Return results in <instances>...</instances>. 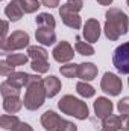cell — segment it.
<instances>
[{
    "label": "cell",
    "instance_id": "cell-30",
    "mask_svg": "<svg viewBox=\"0 0 129 131\" xmlns=\"http://www.w3.org/2000/svg\"><path fill=\"white\" fill-rule=\"evenodd\" d=\"M67 3H68L70 6H73L78 12L82 9V5H84V3H82V0H67Z\"/></svg>",
    "mask_w": 129,
    "mask_h": 131
},
{
    "label": "cell",
    "instance_id": "cell-24",
    "mask_svg": "<svg viewBox=\"0 0 129 131\" xmlns=\"http://www.w3.org/2000/svg\"><path fill=\"white\" fill-rule=\"evenodd\" d=\"M20 5H21L24 14H32L40 8V2L38 0H20Z\"/></svg>",
    "mask_w": 129,
    "mask_h": 131
},
{
    "label": "cell",
    "instance_id": "cell-29",
    "mask_svg": "<svg viewBox=\"0 0 129 131\" xmlns=\"http://www.w3.org/2000/svg\"><path fill=\"white\" fill-rule=\"evenodd\" d=\"M120 122H122V130L129 131V114H122L120 116Z\"/></svg>",
    "mask_w": 129,
    "mask_h": 131
},
{
    "label": "cell",
    "instance_id": "cell-6",
    "mask_svg": "<svg viewBox=\"0 0 129 131\" xmlns=\"http://www.w3.org/2000/svg\"><path fill=\"white\" fill-rule=\"evenodd\" d=\"M112 64L122 75H129V41L120 44L114 50Z\"/></svg>",
    "mask_w": 129,
    "mask_h": 131
},
{
    "label": "cell",
    "instance_id": "cell-17",
    "mask_svg": "<svg viewBox=\"0 0 129 131\" xmlns=\"http://www.w3.org/2000/svg\"><path fill=\"white\" fill-rule=\"evenodd\" d=\"M21 107H23V102L20 101L18 96H6V98H3V108H5L6 113L14 114L17 111H20Z\"/></svg>",
    "mask_w": 129,
    "mask_h": 131
},
{
    "label": "cell",
    "instance_id": "cell-32",
    "mask_svg": "<svg viewBox=\"0 0 129 131\" xmlns=\"http://www.w3.org/2000/svg\"><path fill=\"white\" fill-rule=\"evenodd\" d=\"M41 3L47 8H56L59 5V0H41Z\"/></svg>",
    "mask_w": 129,
    "mask_h": 131
},
{
    "label": "cell",
    "instance_id": "cell-11",
    "mask_svg": "<svg viewBox=\"0 0 129 131\" xmlns=\"http://www.w3.org/2000/svg\"><path fill=\"white\" fill-rule=\"evenodd\" d=\"M100 37V25L99 21L94 18H90L87 20L85 23V28H84V38L88 41V43H96Z\"/></svg>",
    "mask_w": 129,
    "mask_h": 131
},
{
    "label": "cell",
    "instance_id": "cell-15",
    "mask_svg": "<svg viewBox=\"0 0 129 131\" xmlns=\"http://www.w3.org/2000/svg\"><path fill=\"white\" fill-rule=\"evenodd\" d=\"M44 82V87H46V93H47V98H53L58 95V92L61 90V81L56 78V76H49V78H44L43 79Z\"/></svg>",
    "mask_w": 129,
    "mask_h": 131
},
{
    "label": "cell",
    "instance_id": "cell-5",
    "mask_svg": "<svg viewBox=\"0 0 129 131\" xmlns=\"http://www.w3.org/2000/svg\"><path fill=\"white\" fill-rule=\"evenodd\" d=\"M28 44H29V35L24 31H15L9 37H6V40L2 41V50L14 52V50H20V49L26 47Z\"/></svg>",
    "mask_w": 129,
    "mask_h": 131
},
{
    "label": "cell",
    "instance_id": "cell-16",
    "mask_svg": "<svg viewBox=\"0 0 129 131\" xmlns=\"http://www.w3.org/2000/svg\"><path fill=\"white\" fill-rule=\"evenodd\" d=\"M78 76L84 81H91L97 76V67L91 63H85V64H79L78 70Z\"/></svg>",
    "mask_w": 129,
    "mask_h": 131
},
{
    "label": "cell",
    "instance_id": "cell-1",
    "mask_svg": "<svg viewBox=\"0 0 129 131\" xmlns=\"http://www.w3.org/2000/svg\"><path fill=\"white\" fill-rule=\"evenodd\" d=\"M129 28V18L128 15L119 9V8H111L106 12V21H105V35L111 40L115 41L122 35L128 32Z\"/></svg>",
    "mask_w": 129,
    "mask_h": 131
},
{
    "label": "cell",
    "instance_id": "cell-20",
    "mask_svg": "<svg viewBox=\"0 0 129 131\" xmlns=\"http://www.w3.org/2000/svg\"><path fill=\"white\" fill-rule=\"evenodd\" d=\"M74 49H76V52H78V53H81V55H85V57H90V55H93V53H94V47H93L91 44H88V43L82 41L79 37L76 38Z\"/></svg>",
    "mask_w": 129,
    "mask_h": 131
},
{
    "label": "cell",
    "instance_id": "cell-26",
    "mask_svg": "<svg viewBox=\"0 0 129 131\" xmlns=\"http://www.w3.org/2000/svg\"><path fill=\"white\" fill-rule=\"evenodd\" d=\"M59 70H61V73L64 75L65 78H76V76H78V70H79V64L62 66Z\"/></svg>",
    "mask_w": 129,
    "mask_h": 131
},
{
    "label": "cell",
    "instance_id": "cell-27",
    "mask_svg": "<svg viewBox=\"0 0 129 131\" xmlns=\"http://www.w3.org/2000/svg\"><path fill=\"white\" fill-rule=\"evenodd\" d=\"M31 67L36 73H46L50 66L47 63V60H33L32 63H31Z\"/></svg>",
    "mask_w": 129,
    "mask_h": 131
},
{
    "label": "cell",
    "instance_id": "cell-25",
    "mask_svg": "<svg viewBox=\"0 0 129 131\" xmlns=\"http://www.w3.org/2000/svg\"><path fill=\"white\" fill-rule=\"evenodd\" d=\"M36 25L38 26H49V28H55V18L50 14H40L36 17Z\"/></svg>",
    "mask_w": 129,
    "mask_h": 131
},
{
    "label": "cell",
    "instance_id": "cell-4",
    "mask_svg": "<svg viewBox=\"0 0 129 131\" xmlns=\"http://www.w3.org/2000/svg\"><path fill=\"white\" fill-rule=\"evenodd\" d=\"M41 124L46 131H78L74 124L61 119L55 111H50V110L41 116Z\"/></svg>",
    "mask_w": 129,
    "mask_h": 131
},
{
    "label": "cell",
    "instance_id": "cell-7",
    "mask_svg": "<svg viewBox=\"0 0 129 131\" xmlns=\"http://www.w3.org/2000/svg\"><path fill=\"white\" fill-rule=\"evenodd\" d=\"M100 87H102V90L105 93H108L111 96H117V95H120V92L123 89V84H122V79L117 75L106 72L103 75V78H102Z\"/></svg>",
    "mask_w": 129,
    "mask_h": 131
},
{
    "label": "cell",
    "instance_id": "cell-8",
    "mask_svg": "<svg viewBox=\"0 0 129 131\" xmlns=\"http://www.w3.org/2000/svg\"><path fill=\"white\" fill-rule=\"evenodd\" d=\"M59 15L62 18L64 25H67L68 28H71V29H79L81 28V17H79L78 11L73 6H70L68 3H65V5L61 6Z\"/></svg>",
    "mask_w": 129,
    "mask_h": 131
},
{
    "label": "cell",
    "instance_id": "cell-21",
    "mask_svg": "<svg viewBox=\"0 0 129 131\" xmlns=\"http://www.w3.org/2000/svg\"><path fill=\"white\" fill-rule=\"evenodd\" d=\"M0 124H2V128L12 131L18 124H20V121H18V117L14 116V114H3L2 119H0Z\"/></svg>",
    "mask_w": 129,
    "mask_h": 131
},
{
    "label": "cell",
    "instance_id": "cell-19",
    "mask_svg": "<svg viewBox=\"0 0 129 131\" xmlns=\"http://www.w3.org/2000/svg\"><path fill=\"white\" fill-rule=\"evenodd\" d=\"M122 130V122H120V116H108L106 119H103V128L102 131H119Z\"/></svg>",
    "mask_w": 129,
    "mask_h": 131
},
{
    "label": "cell",
    "instance_id": "cell-18",
    "mask_svg": "<svg viewBox=\"0 0 129 131\" xmlns=\"http://www.w3.org/2000/svg\"><path fill=\"white\" fill-rule=\"evenodd\" d=\"M28 60H29V55H24V53H8L6 58H5V61L11 66L12 69H15L17 66L26 64Z\"/></svg>",
    "mask_w": 129,
    "mask_h": 131
},
{
    "label": "cell",
    "instance_id": "cell-2",
    "mask_svg": "<svg viewBox=\"0 0 129 131\" xmlns=\"http://www.w3.org/2000/svg\"><path fill=\"white\" fill-rule=\"evenodd\" d=\"M26 95L23 99V104L28 110H38L43 104H44V99L47 98V93H46V87H44V82L41 78H36L35 81H32L28 87H26Z\"/></svg>",
    "mask_w": 129,
    "mask_h": 131
},
{
    "label": "cell",
    "instance_id": "cell-12",
    "mask_svg": "<svg viewBox=\"0 0 129 131\" xmlns=\"http://www.w3.org/2000/svg\"><path fill=\"white\" fill-rule=\"evenodd\" d=\"M35 37H36V41H40L44 46H52L56 41V35H55L53 28H49V26H38Z\"/></svg>",
    "mask_w": 129,
    "mask_h": 131
},
{
    "label": "cell",
    "instance_id": "cell-36",
    "mask_svg": "<svg viewBox=\"0 0 129 131\" xmlns=\"http://www.w3.org/2000/svg\"><path fill=\"white\" fill-rule=\"evenodd\" d=\"M128 82H129V81H128Z\"/></svg>",
    "mask_w": 129,
    "mask_h": 131
},
{
    "label": "cell",
    "instance_id": "cell-31",
    "mask_svg": "<svg viewBox=\"0 0 129 131\" xmlns=\"http://www.w3.org/2000/svg\"><path fill=\"white\" fill-rule=\"evenodd\" d=\"M12 131H33V130L31 128V125H28V124H24V122H20Z\"/></svg>",
    "mask_w": 129,
    "mask_h": 131
},
{
    "label": "cell",
    "instance_id": "cell-3",
    "mask_svg": "<svg viewBox=\"0 0 129 131\" xmlns=\"http://www.w3.org/2000/svg\"><path fill=\"white\" fill-rule=\"evenodd\" d=\"M58 107H59V110L62 113L68 114V116H74V117H78L81 121L88 117V107H87V104L79 101V99L73 98V96H70V95H67V96H64L58 102Z\"/></svg>",
    "mask_w": 129,
    "mask_h": 131
},
{
    "label": "cell",
    "instance_id": "cell-28",
    "mask_svg": "<svg viewBox=\"0 0 129 131\" xmlns=\"http://www.w3.org/2000/svg\"><path fill=\"white\" fill-rule=\"evenodd\" d=\"M120 114H129V98H123L122 101H119V105H117Z\"/></svg>",
    "mask_w": 129,
    "mask_h": 131
},
{
    "label": "cell",
    "instance_id": "cell-23",
    "mask_svg": "<svg viewBox=\"0 0 129 131\" xmlns=\"http://www.w3.org/2000/svg\"><path fill=\"white\" fill-rule=\"evenodd\" d=\"M28 55L29 58L33 60H47V52L44 47H40V46H29L28 49Z\"/></svg>",
    "mask_w": 129,
    "mask_h": 131
},
{
    "label": "cell",
    "instance_id": "cell-13",
    "mask_svg": "<svg viewBox=\"0 0 129 131\" xmlns=\"http://www.w3.org/2000/svg\"><path fill=\"white\" fill-rule=\"evenodd\" d=\"M112 102L106 98H97L94 102V111H96L97 117L100 119H106L108 116H111L112 113Z\"/></svg>",
    "mask_w": 129,
    "mask_h": 131
},
{
    "label": "cell",
    "instance_id": "cell-9",
    "mask_svg": "<svg viewBox=\"0 0 129 131\" xmlns=\"http://www.w3.org/2000/svg\"><path fill=\"white\" fill-rule=\"evenodd\" d=\"M53 58L58 61V63H67L73 58V47L67 43V41H61L55 49H53Z\"/></svg>",
    "mask_w": 129,
    "mask_h": 131
},
{
    "label": "cell",
    "instance_id": "cell-10",
    "mask_svg": "<svg viewBox=\"0 0 129 131\" xmlns=\"http://www.w3.org/2000/svg\"><path fill=\"white\" fill-rule=\"evenodd\" d=\"M36 78L40 76H35V75H28V73H23V72H12L8 78V81L17 87V89H21V87H28L32 81H35Z\"/></svg>",
    "mask_w": 129,
    "mask_h": 131
},
{
    "label": "cell",
    "instance_id": "cell-35",
    "mask_svg": "<svg viewBox=\"0 0 129 131\" xmlns=\"http://www.w3.org/2000/svg\"><path fill=\"white\" fill-rule=\"evenodd\" d=\"M128 5H129V0H128Z\"/></svg>",
    "mask_w": 129,
    "mask_h": 131
},
{
    "label": "cell",
    "instance_id": "cell-33",
    "mask_svg": "<svg viewBox=\"0 0 129 131\" xmlns=\"http://www.w3.org/2000/svg\"><path fill=\"white\" fill-rule=\"evenodd\" d=\"M6 34H8V21H3V29H2V41L6 40Z\"/></svg>",
    "mask_w": 129,
    "mask_h": 131
},
{
    "label": "cell",
    "instance_id": "cell-14",
    "mask_svg": "<svg viewBox=\"0 0 129 131\" xmlns=\"http://www.w3.org/2000/svg\"><path fill=\"white\" fill-rule=\"evenodd\" d=\"M5 14H6V17H8L11 21H18V20L23 17V14H24L23 8H21V5H20V0H12L9 5H6Z\"/></svg>",
    "mask_w": 129,
    "mask_h": 131
},
{
    "label": "cell",
    "instance_id": "cell-22",
    "mask_svg": "<svg viewBox=\"0 0 129 131\" xmlns=\"http://www.w3.org/2000/svg\"><path fill=\"white\" fill-rule=\"evenodd\" d=\"M76 90H78V93L82 96V98H93L94 96V89L87 82V81H81V82H78V85H76Z\"/></svg>",
    "mask_w": 129,
    "mask_h": 131
},
{
    "label": "cell",
    "instance_id": "cell-34",
    "mask_svg": "<svg viewBox=\"0 0 129 131\" xmlns=\"http://www.w3.org/2000/svg\"><path fill=\"white\" fill-rule=\"evenodd\" d=\"M100 5H103V6H106V5H111L112 3V0H97Z\"/></svg>",
    "mask_w": 129,
    "mask_h": 131
}]
</instances>
